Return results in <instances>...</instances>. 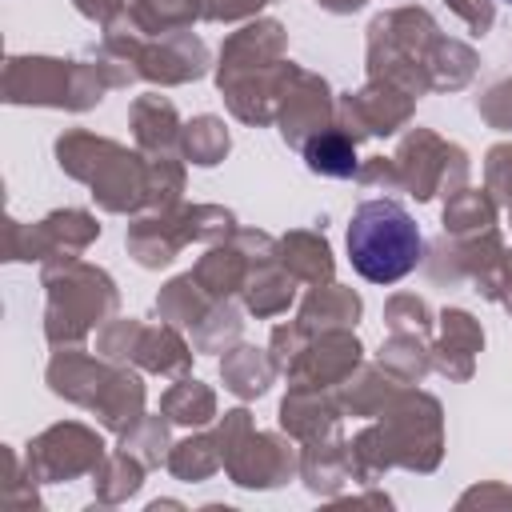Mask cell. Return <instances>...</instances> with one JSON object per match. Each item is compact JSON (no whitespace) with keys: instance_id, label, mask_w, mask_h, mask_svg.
Listing matches in <instances>:
<instances>
[{"instance_id":"1","label":"cell","mask_w":512,"mask_h":512,"mask_svg":"<svg viewBox=\"0 0 512 512\" xmlns=\"http://www.w3.org/2000/svg\"><path fill=\"white\" fill-rule=\"evenodd\" d=\"M348 260L372 284L404 280L420 260V228L396 200H364L348 220Z\"/></svg>"},{"instance_id":"2","label":"cell","mask_w":512,"mask_h":512,"mask_svg":"<svg viewBox=\"0 0 512 512\" xmlns=\"http://www.w3.org/2000/svg\"><path fill=\"white\" fill-rule=\"evenodd\" d=\"M304 160H308L312 172H328V176H352V172H356V156H352V148H348L340 136L308 140Z\"/></svg>"}]
</instances>
